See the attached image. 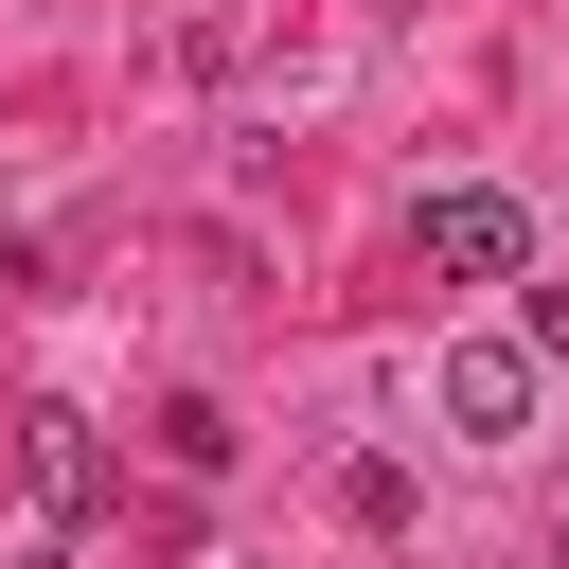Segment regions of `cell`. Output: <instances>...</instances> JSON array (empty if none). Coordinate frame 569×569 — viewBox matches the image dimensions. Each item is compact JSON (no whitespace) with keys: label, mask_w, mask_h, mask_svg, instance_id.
<instances>
[{"label":"cell","mask_w":569,"mask_h":569,"mask_svg":"<svg viewBox=\"0 0 569 569\" xmlns=\"http://www.w3.org/2000/svg\"><path fill=\"white\" fill-rule=\"evenodd\" d=\"M427 409L462 445H533V338H445L427 356Z\"/></svg>","instance_id":"6da1fadb"},{"label":"cell","mask_w":569,"mask_h":569,"mask_svg":"<svg viewBox=\"0 0 569 569\" xmlns=\"http://www.w3.org/2000/svg\"><path fill=\"white\" fill-rule=\"evenodd\" d=\"M427 267H445V284H516V267H533V213L462 178V196H427Z\"/></svg>","instance_id":"7a4b0ae2"},{"label":"cell","mask_w":569,"mask_h":569,"mask_svg":"<svg viewBox=\"0 0 569 569\" xmlns=\"http://www.w3.org/2000/svg\"><path fill=\"white\" fill-rule=\"evenodd\" d=\"M18 445H36V498H53V516H89V498H107V445H89V409H18Z\"/></svg>","instance_id":"3957f363"},{"label":"cell","mask_w":569,"mask_h":569,"mask_svg":"<svg viewBox=\"0 0 569 569\" xmlns=\"http://www.w3.org/2000/svg\"><path fill=\"white\" fill-rule=\"evenodd\" d=\"M160 462H178V480H231V409L178 391V409H160Z\"/></svg>","instance_id":"277c9868"},{"label":"cell","mask_w":569,"mask_h":569,"mask_svg":"<svg viewBox=\"0 0 569 569\" xmlns=\"http://www.w3.org/2000/svg\"><path fill=\"white\" fill-rule=\"evenodd\" d=\"M338 516L356 533H409V462H338Z\"/></svg>","instance_id":"5b68a950"},{"label":"cell","mask_w":569,"mask_h":569,"mask_svg":"<svg viewBox=\"0 0 569 569\" xmlns=\"http://www.w3.org/2000/svg\"><path fill=\"white\" fill-rule=\"evenodd\" d=\"M533 569H569V533H551V551H533Z\"/></svg>","instance_id":"8992f818"},{"label":"cell","mask_w":569,"mask_h":569,"mask_svg":"<svg viewBox=\"0 0 569 569\" xmlns=\"http://www.w3.org/2000/svg\"><path fill=\"white\" fill-rule=\"evenodd\" d=\"M18 569H53V551H18Z\"/></svg>","instance_id":"52a82bcc"}]
</instances>
